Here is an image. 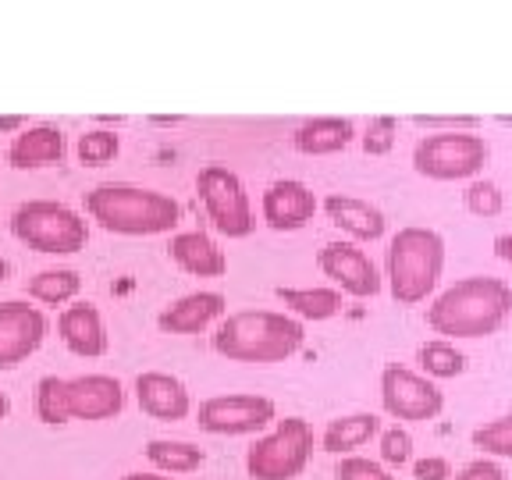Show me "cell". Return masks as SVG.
<instances>
[{"label": "cell", "instance_id": "obj_1", "mask_svg": "<svg viewBox=\"0 0 512 480\" xmlns=\"http://www.w3.org/2000/svg\"><path fill=\"white\" fill-rule=\"evenodd\" d=\"M509 313L512 288L491 274H470L438 292V299L427 306V324L445 335V342H456V338L495 335L509 320Z\"/></svg>", "mask_w": 512, "mask_h": 480}, {"label": "cell", "instance_id": "obj_2", "mask_svg": "<svg viewBox=\"0 0 512 480\" xmlns=\"http://www.w3.org/2000/svg\"><path fill=\"white\" fill-rule=\"evenodd\" d=\"M86 214L111 235H175L182 203L150 185L104 182L86 192Z\"/></svg>", "mask_w": 512, "mask_h": 480}, {"label": "cell", "instance_id": "obj_3", "mask_svg": "<svg viewBox=\"0 0 512 480\" xmlns=\"http://www.w3.org/2000/svg\"><path fill=\"white\" fill-rule=\"evenodd\" d=\"M214 352L235 363H281L306 342V324L285 310H235L210 335Z\"/></svg>", "mask_w": 512, "mask_h": 480}, {"label": "cell", "instance_id": "obj_4", "mask_svg": "<svg viewBox=\"0 0 512 480\" xmlns=\"http://www.w3.org/2000/svg\"><path fill=\"white\" fill-rule=\"evenodd\" d=\"M445 271V239L427 224H406L388 239L384 253V278L395 303L413 306L424 303L438 288V278Z\"/></svg>", "mask_w": 512, "mask_h": 480}, {"label": "cell", "instance_id": "obj_5", "mask_svg": "<svg viewBox=\"0 0 512 480\" xmlns=\"http://www.w3.org/2000/svg\"><path fill=\"white\" fill-rule=\"evenodd\" d=\"M11 235L22 246L50 256H72L86 249L89 242V221L75 207L61 200H25L11 214Z\"/></svg>", "mask_w": 512, "mask_h": 480}, {"label": "cell", "instance_id": "obj_6", "mask_svg": "<svg viewBox=\"0 0 512 480\" xmlns=\"http://www.w3.org/2000/svg\"><path fill=\"white\" fill-rule=\"evenodd\" d=\"M313 456V427L303 416L274 420L267 434L246 448V473L253 480H296Z\"/></svg>", "mask_w": 512, "mask_h": 480}, {"label": "cell", "instance_id": "obj_7", "mask_svg": "<svg viewBox=\"0 0 512 480\" xmlns=\"http://www.w3.org/2000/svg\"><path fill=\"white\" fill-rule=\"evenodd\" d=\"M196 196H200L210 224L221 235H228V239L253 235L256 221H253V203H249L246 182L228 164H217V160L203 164L196 171Z\"/></svg>", "mask_w": 512, "mask_h": 480}, {"label": "cell", "instance_id": "obj_8", "mask_svg": "<svg viewBox=\"0 0 512 480\" xmlns=\"http://www.w3.org/2000/svg\"><path fill=\"white\" fill-rule=\"evenodd\" d=\"M491 157V146L477 132H431L413 146V168L434 182L473 178Z\"/></svg>", "mask_w": 512, "mask_h": 480}, {"label": "cell", "instance_id": "obj_9", "mask_svg": "<svg viewBox=\"0 0 512 480\" xmlns=\"http://www.w3.org/2000/svg\"><path fill=\"white\" fill-rule=\"evenodd\" d=\"M278 420V406L267 395L256 392H228V395H210L196 409V424L210 434H260L274 427Z\"/></svg>", "mask_w": 512, "mask_h": 480}, {"label": "cell", "instance_id": "obj_10", "mask_svg": "<svg viewBox=\"0 0 512 480\" xmlns=\"http://www.w3.org/2000/svg\"><path fill=\"white\" fill-rule=\"evenodd\" d=\"M381 406L399 424L413 420H434L445 409V392L420 370H409L402 363H388L381 370Z\"/></svg>", "mask_w": 512, "mask_h": 480}, {"label": "cell", "instance_id": "obj_11", "mask_svg": "<svg viewBox=\"0 0 512 480\" xmlns=\"http://www.w3.org/2000/svg\"><path fill=\"white\" fill-rule=\"evenodd\" d=\"M50 320L43 306L29 299H4L0 303V370H15L32 352L47 342Z\"/></svg>", "mask_w": 512, "mask_h": 480}, {"label": "cell", "instance_id": "obj_12", "mask_svg": "<svg viewBox=\"0 0 512 480\" xmlns=\"http://www.w3.org/2000/svg\"><path fill=\"white\" fill-rule=\"evenodd\" d=\"M317 267L328 274L338 292H349L356 299H374L384 285L381 271L360 242H324L317 253Z\"/></svg>", "mask_w": 512, "mask_h": 480}, {"label": "cell", "instance_id": "obj_13", "mask_svg": "<svg viewBox=\"0 0 512 480\" xmlns=\"http://www.w3.org/2000/svg\"><path fill=\"white\" fill-rule=\"evenodd\" d=\"M317 207V192L306 182H299V178H278L260 196V214H264L267 228H274V232H299V228H306L313 221V214H317Z\"/></svg>", "mask_w": 512, "mask_h": 480}, {"label": "cell", "instance_id": "obj_14", "mask_svg": "<svg viewBox=\"0 0 512 480\" xmlns=\"http://www.w3.org/2000/svg\"><path fill=\"white\" fill-rule=\"evenodd\" d=\"M57 335H61L64 349L82 356V360H100L111 349L104 313L89 299H75V303H68L57 313Z\"/></svg>", "mask_w": 512, "mask_h": 480}, {"label": "cell", "instance_id": "obj_15", "mask_svg": "<svg viewBox=\"0 0 512 480\" xmlns=\"http://www.w3.org/2000/svg\"><path fill=\"white\" fill-rule=\"evenodd\" d=\"M68 406H72V420H86V424L114 420L125 409V384L114 374L68 377Z\"/></svg>", "mask_w": 512, "mask_h": 480}, {"label": "cell", "instance_id": "obj_16", "mask_svg": "<svg viewBox=\"0 0 512 480\" xmlns=\"http://www.w3.org/2000/svg\"><path fill=\"white\" fill-rule=\"evenodd\" d=\"M228 317V299L221 292H210V288H200V292H189V296H178L171 306L157 313V328L164 335H200L207 331L214 320Z\"/></svg>", "mask_w": 512, "mask_h": 480}, {"label": "cell", "instance_id": "obj_17", "mask_svg": "<svg viewBox=\"0 0 512 480\" xmlns=\"http://www.w3.org/2000/svg\"><path fill=\"white\" fill-rule=\"evenodd\" d=\"M136 402L146 416L153 420H185L192 413V395L185 388L182 377L168 374V370H143L136 377Z\"/></svg>", "mask_w": 512, "mask_h": 480}, {"label": "cell", "instance_id": "obj_18", "mask_svg": "<svg viewBox=\"0 0 512 480\" xmlns=\"http://www.w3.org/2000/svg\"><path fill=\"white\" fill-rule=\"evenodd\" d=\"M68 153V136L57 125H29L22 128L8 146V164L18 171L54 168Z\"/></svg>", "mask_w": 512, "mask_h": 480}, {"label": "cell", "instance_id": "obj_19", "mask_svg": "<svg viewBox=\"0 0 512 480\" xmlns=\"http://www.w3.org/2000/svg\"><path fill=\"white\" fill-rule=\"evenodd\" d=\"M168 256L185 274H196V278H221L228 271V256H224L221 242L210 232H203V228H189V232L171 235Z\"/></svg>", "mask_w": 512, "mask_h": 480}, {"label": "cell", "instance_id": "obj_20", "mask_svg": "<svg viewBox=\"0 0 512 480\" xmlns=\"http://www.w3.org/2000/svg\"><path fill=\"white\" fill-rule=\"evenodd\" d=\"M324 210H328L331 224L342 228L352 242H374L384 235L388 228V217L377 203L360 200V196H345V192H331L324 200Z\"/></svg>", "mask_w": 512, "mask_h": 480}, {"label": "cell", "instance_id": "obj_21", "mask_svg": "<svg viewBox=\"0 0 512 480\" xmlns=\"http://www.w3.org/2000/svg\"><path fill=\"white\" fill-rule=\"evenodd\" d=\"M352 139H356V125H352V118H338V114L306 118L292 132V146L306 157H328V153L345 150Z\"/></svg>", "mask_w": 512, "mask_h": 480}, {"label": "cell", "instance_id": "obj_22", "mask_svg": "<svg viewBox=\"0 0 512 480\" xmlns=\"http://www.w3.org/2000/svg\"><path fill=\"white\" fill-rule=\"evenodd\" d=\"M274 296L285 303V313L306 320H331L335 313H342V292L335 285H306V288H292V285H278Z\"/></svg>", "mask_w": 512, "mask_h": 480}, {"label": "cell", "instance_id": "obj_23", "mask_svg": "<svg viewBox=\"0 0 512 480\" xmlns=\"http://www.w3.org/2000/svg\"><path fill=\"white\" fill-rule=\"evenodd\" d=\"M377 434H381V416L377 413H345L328 420V427L320 434V448L331 456H352V448L367 445Z\"/></svg>", "mask_w": 512, "mask_h": 480}, {"label": "cell", "instance_id": "obj_24", "mask_svg": "<svg viewBox=\"0 0 512 480\" xmlns=\"http://www.w3.org/2000/svg\"><path fill=\"white\" fill-rule=\"evenodd\" d=\"M25 292H29L32 303L43 306H68L79 299L82 292V274L75 267H47V271H36L25 281Z\"/></svg>", "mask_w": 512, "mask_h": 480}, {"label": "cell", "instance_id": "obj_25", "mask_svg": "<svg viewBox=\"0 0 512 480\" xmlns=\"http://www.w3.org/2000/svg\"><path fill=\"white\" fill-rule=\"evenodd\" d=\"M143 456L153 463L157 473H192L207 463V452L192 441H178V438H150L143 445Z\"/></svg>", "mask_w": 512, "mask_h": 480}, {"label": "cell", "instance_id": "obj_26", "mask_svg": "<svg viewBox=\"0 0 512 480\" xmlns=\"http://www.w3.org/2000/svg\"><path fill=\"white\" fill-rule=\"evenodd\" d=\"M32 409H36V420L47 427H61L72 420V406H68V377L47 374L36 381V399H32Z\"/></svg>", "mask_w": 512, "mask_h": 480}, {"label": "cell", "instance_id": "obj_27", "mask_svg": "<svg viewBox=\"0 0 512 480\" xmlns=\"http://www.w3.org/2000/svg\"><path fill=\"white\" fill-rule=\"evenodd\" d=\"M416 363L424 367V374L431 377H459L466 370V352L456 349V342H445V338H431L416 349Z\"/></svg>", "mask_w": 512, "mask_h": 480}, {"label": "cell", "instance_id": "obj_28", "mask_svg": "<svg viewBox=\"0 0 512 480\" xmlns=\"http://www.w3.org/2000/svg\"><path fill=\"white\" fill-rule=\"evenodd\" d=\"M121 150V136L114 128H89L75 139V157L86 164V168H104L118 157Z\"/></svg>", "mask_w": 512, "mask_h": 480}, {"label": "cell", "instance_id": "obj_29", "mask_svg": "<svg viewBox=\"0 0 512 480\" xmlns=\"http://www.w3.org/2000/svg\"><path fill=\"white\" fill-rule=\"evenodd\" d=\"M473 448H480L484 456H495V459H512V409L502 416H495V420H488V424L473 427L470 434Z\"/></svg>", "mask_w": 512, "mask_h": 480}, {"label": "cell", "instance_id": "obj_30", "mask_svg": "<svg viewBox=\"0 0 512 480\" xmlns=\"http://www.w3.org/2000/svg\"><path fill=\"white\" fill-rule=\"evenodd\" d=\"M463 203H466V210H470V214L495 217V214H502L505 196H502V189H498V182H491V178H473V182L466 185V192H463Z\"/></svg>", "mask_w": 512, "mask_h": 480}, {"label": "cell", "instance_id": "obj_31", "mask_svg": "<svg viewBox=\"0 0 512 480\" xmlns=\"http://www.w3.org/2000/svg\"><path fill=\"white\" fill-rule=\"evenodd\" d=\"M395 136H399V121H395L392 114H377V118H370V125L360 136V143L370 157H384V153H392Z\"/></svg>", "mask_w": 512, "mask_h": 480}, {"label": "cell", "instance_id": "obj_32", "mask_svg": "<svg viewBox=\"0 0 512 480\" xmlns=\"http://www.w3.org/2000/svg\"><path fill=\"white\" fill-rule=\"evenodd\" d=\"M335 480H399L392 470L367 456H342L335 466Z\"/></svg>", "mask_w": 512, "mask_h": 480}, {"label": "cell", "instance_id": "obj_33", "mask_svg": "<svg viewBox=\"0 0 512 480\" xmlns=\"http://www.w3.org/2000/svg\"><path fill=\"white\" fill-rule=\"evenodd\" d=\"M381 459L388 466H406L413 459V434L402 424L384 427L381 431Z\"/></svg>", "mask_w": 512, "mask_h": 480}, {"label": "cell", "instance_id": "obj_34", "mask_svg": "<svg viewBox=\"0 0 512 480\" xmlns=\"http://www.w3.org/2000/svg\"><path fill=\"white\" fill-rule=\"evenodd\" d=\"M416 125L424 128H441V132H477L480 118L473 114H416Z\"/></svg>", "mask_w": 512, "mask_h": 480}, {"label": "cell", "instance_id": "obj_35", "mask_svg": "<svg viewBox=\"0 0 512 480\" xmlns=\"http://www.w3.org/2000/svg\"><path fill=\"white\" fill-rule=\"evenodd\" d=\"M452 480H505V470L495 463V459L480 456V459H473V463H466Z\"/></svg>", "mask_w": 512, "mask_h": 480}, {"label": "cell", "instance_id": "obj_36", "mask_svg": "<svg viewBox=\"0 0 512 480\" xmlns=\"http://www.w3.org/2000/svg\"><path fill=\"white\" fill-rule=\"evenodd\" d=\"M413 477L416 480H448V477H456V473H452V463H448L445 456H424L413 463Z\"/></svg>", "mask_w": 512, "mask_h": 480}, {"label": "cell", "instance_id": "obj_37", "mask_svg": "<svg viewBox=\"0 0 512 480\" xmlns=\"http://www.w3.org/2000/svg\"><path fill=\"white\" fill-rule=\"evenodd\" d=\"M22 128H29V121H25L22 114H0V132H11V136H18Z\"/></svg>", "mask_w": 512, "mask_h": 480}, {"label": "cell", "instance_id": "obj_38", "mask_svg": "<svg viewBox=\"0 0 512 480\" xmlns=\"http://www.w3.org/2000/svg\"><path fill=\"white\" fill-rule=\"evenodd\" d=\"M495 253L502 256L505 264L512 267V232H502V235H495Z\"/></svg>", "mask_w": 512, "mask_h": 480}, {"label": "cell", "instance_id": "obj_39", "mask_svg": "<svg viewBox=\"0 0 512 480\" xmlns=\"http://www.w3.org/2000/svg\"><path fill=\"white\" fill-rule=\"evenodd\" d=\"M121 480H175L168 473H157V470H146V473H125Z\"/></svg>", "mask_w": 512, "mask_h": 480}, {"label": "cell", "instance_id": "obj_40", "mask_svg": "<svg viewBox=\"0 0 512 480\" xmlns=\"http://www.w3.org/2000/svg\"><path fill=\"white\" fill-rule=\"evenodd\" d=\"M8 413H11V399H8V392L0 388V420H8Z\"/></svg>", "mask_w": 512, "mask_h": 480}, {"label": "cell", "instance_id": "obj_41", "mask_svg": "<svg viewBox=\"0 0 512 480\" xmlns=\"http://www.w3.org/2000/svg\"><path fill=\"white\" fill-rule=\"evenodd\" d=\"M8 274H11L8 260H4V256H0V285H4V281H8Z\"/></svg>", "mask_w": 512, "mask_h": 480}]
</instances>
